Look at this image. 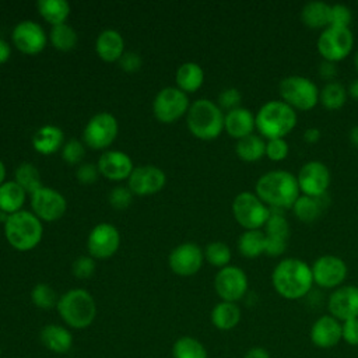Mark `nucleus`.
Masks as SVG:
<instances>
[{
	"label": "nucleus",
	"instance_id": "nucleus-21",
	"mask_svg": "<svg viewBox=\"0 0 358 358\" xmlns=\"http://www.w3.org/2000/svg\"><path fill=\"white\" fill-rule=\"evenodd\" d=\"M96 166L102 176H105L109 180H115V182L129 179L130 173L134 169L131 158L126 152L119 151V150L105 151L99 157Z\"/></svg>",
	"mask_w": 358,
	"mask_h": 358
},
{
	"label": "nucleus",
	"instance_id": "nucleus-51",
	"mask_svg": "<svg viewBox=\"0 0 358 358\" xmlns=\"http://www.w3.org/2000/svg\"><path fill=\"white\" fill-rule=\"evenodd\" d=\"M285 249H287V241L266 236V252H264V255L280 256L285 252Z\"/></svg>",
	"mask_w": 358,
	"mask_h": 358
},
{
	"label": "nucleus",
	"instance_id": "nucleus-38",
	"mask_svg": "<svg viewBox=\"0 0 358 358\" xmlns=\"http://www.w3.org/2000/svg\"><path fill=\"white\" fill-rule=\"evenodd\" d=\"M173 358H208L206 347L194 337L182 336L172 345Z\"/></svg>",
	"mask_w": 358,
	"mask_h": 358
},
{
	"label": "nucleus",
	"instance_id": "nucleus-47",
	"mask_svg": "<svg viewBox=\"0 0 358 358\" xmlns=\"http://www.w3.org/2000/svg\"><path fill=\"white\" fill-rule=\"evenodd\" d=\"M241 101H242V94L235 87L225 88L218 95V106L221 109H225L227 112L232 110L235 108H239Z\"/></svg>",
	"mask_w": 358,
	"mask_h": 358
},
{
	"label": "nucleus",
	"instance_id": "nucleus-49",
	"mask_svg": "<svg viewBox=\"0 0 358 358\" xmlns=\"http://www.w3.org/2000/svg\"><path fill=\"white\" fill-rule=\"evenodd\" d=\"M343 340L350 345H358V317L341 323Z\"/></svg>",
	"mask_w": 358,
	"mask_h": 358
},
{
	"label": "nucleus",
	"instance_id": "nucleus-12",
	"mask_svg": "<svg viewBox=\"0 0 358 358\" xmlns=\"http://www.w3.org/2000/svg\"><path fill=\"white\" fill-rule=\"evenodd\" d=\"M214 289L221 301L236 303L248 292V275L238 266H225L215 274Z\"/></svg>",
	"mask_w": 358,
	"mask_h": 358
},
{
	"label": "nucleus",
	"instance_id": "nucleus-39",
	"mask_svg": "<svg viewBox=\"0 0 358 358\" xmlns=\"http://www.w3.org/2000/svg\"><path fill=\"white\" fill-rule=\"evenodd\" d=\"M263 232L267 238L287 241L289 235V224L281 210H271L268 220L263 227Z\"/></svg>",
	"mask_w": 358,
	"mask_h": 358
},
{
	"label": "nucleus",
	"instance_id": "nucleus-14",
	"mask_svg": "<svg viewBox=\"0 0 358 358\" xmlns=\"http://www.w3.org/2000/svg\"><path fill=\"white\" fill-rule=\"evenodd\" d=\"M313 282L322 288H338L347 278L348 268L345 262L336 255L319 256L310 266Z\"/></svg>",
	"mask_w": 358,
	"mask_h": 358
},
{
	"label": "nucleus",
	"instance_id": "nucleus-25",
	"mask_svg": "<svg viewBox=\"0 0 358 358\" xmlns=\"http://www.w3.org/2000/svg\"><path fill=\"white\" fill-rule=\"evenodd\" d=\"M39 340L45 348L55 354H67L73 347L71 331L60 324H46L39 331Z\"/></svg>",
	"mask_w": 358,
	"mask_h": 358
},
{
	"label": "nucleus",
	"instance_id": "nucleus-35",
	"mask_svg": "<svg viewBox=\"0 0 358 358\" xmlns=\"http://www.w3.org/2000/svg\"><path fill=\"white\" fill-rule=\"evenodd\" d=\"M347 88L338 81L326 83L322 90H319V102L327 110H337L344 106L347 101Z\"/></svg>",
	"mask_w": 358,
	"mask_h": 358
},
{
	"label": "nucleus",
	"instance_id": "nucleus-42",
	"mask_svg": "<svg viewBox=\"0 0 358 358\" xmlns=\"http://www.w3.org/2000/svg\"><path fill=\"white\" fill-rule=\"evenodd\" d=\"M84 154H85L84 143L80 140H76V138L66 141L62 147V158L70 165L80 164Z\"/></svg>",
	"mask_w": 358,
	"mask_h": 358
},
{
	"label": "nucleus",
	"instance_id": "nucleus-40",
	"mask_svg": "<svg viewBox=\"0 0 358 358\" xmlns=\"http://www.w3.org/2000/svg\"><path fill=\"white\" fill-rule=\"evenodd\" d=\"M231 249L225 242L214 241L210 242L204 249V259L214 267L222 268L229 266L231 262Z\"/></svg>",
	"mask_w": 358,
	"mask_h": 358
},
{
	"label": "nucleus",
	"instance_id": "nucleus-26",
	"mask_svg": "<svg viewBox=\"0 0 358 358\" xmlns=\"http://www.w3.org/2000/svg\"><path fill=\"white\" fill-rule=\"evenodd\" d=\"M64 144V133L56 124H43L32 136V145L36 152L50 155L62 150Z\"/></svg>",
	"mask_w": 358,
	"mask_h": 358
},
{
	"label": "nucleus",
	"instance_id": "nucleus-23",
	"mask_svg": "<svg viewBox=\"0 0 358 358\" xmlns=\"http://www.w3.org/2000/svg\"><path fill=\"white\" fill-rule=\"evenodd\" d=\"M256 129L255 115L246 108H235L228 110L224 116V130L236 140L253 134Z\"/></svg>",
	"mask_w": 358,
	"mask_h": 358
},
{
	"label": "nucleus",
	"instance_id": "nucleus-30",
	"mask_svg": "<svg viewBox=\"0 0 358 358\" xmlns=\"http://www.w3.org/2000/svg\"><path fill=\"white\" fill-rule=\"evenodd\" d=\"M324 196L310 197V196L301 194L292 206V211H294L295 217L305 224L315 222L326 208Z\"/></svg>",
	"mask_w": 358,
	"mask_h": 358
},
{
	"label": "nucleus",
	"instance_id": "nucleus-28",
	"mask_svg": "<svg viewBox=\"0 0 358 358\" xmlns=\"http://www.w3.org/2000/svg\"><path fill=\"white\" fill-rule=\"evenodd\" d=\"M241 322V309L235 302H218L211 310V323L215 329L228 331Z\"/></svg>",
	"mask_w": 358,
	"mask_h": 358
},
{
	"label": "nucleus",
	"instance_id": "nucleus-17",
	"mask_svg": "<svg viewBox=\"0 0 358 358\" xmlns=\"http://www.w3.org/2000/svg\"><path fill=\"white\" fill-rule=\"evenodd\" d=\"M11 38L15 48L21 53L29 56L41 53L48 43L46 32L38 22L32 20H24L18 22L11 32Z\"/></svg>",
	"mask_w": 358,
	"mask_h": 358
},
{
	"label": "nucleus",
	"instance_id": "nucleus-41",
	"mask_svg": "<svg viewBox=\"0 0 358 358\" xmlns=\"http://www.w3.org/2000/svg\"><path fill=\"white\" fill-rule=\"evenodd\" d=\"M31 301L36 308L48 310L57 306L59 298L56 295V291L49 284L39 282L31 291Z\"/></svg>",
	"mask_w": 358,
	"mask_h": 358
},
{
	"label": "nucleus",
	"instance_id": "nucleus-31",
	"mask_svg": "<svg viewBox=\"0 0 358 358\" xmlns=\"http://www.w3.org/2000/svg\"><path fill=\"white\" fill-rule=\"evenodd\" d=\"M25 199L27 192L15 180H6L0 186V211L8 215L21 211Z\"/></svg>",
	"mask_w": 358,
	"mask_h": 358
},
{
	"label": "nucleus",
	"instance_id": "nucleus-34",
	"mask_svg": "<svg viewBox=\"0 0 358 358\" xmlns=\"http://www.w3.org/2000/svg\"><path fill=\"white\" fill-rule=\"evenodd\" d=\"M36 8L41 17L52 27L64 24L70 15V4L66 0H39Z\"/></svg>",
	"mask_w": 358,
	"mask_h": 358
},
{
	"label": "nucleus",
	"instance_id": "nucleus-32",
	"mask_svg": "<svg viewBox=\"0 0 358 358\" xmlns=\"http://www.w3.org/2000/svg\"><path fill=\"white\" fill-rule=\"evenodd\" d=\"M238 250L243 257L256 259L266 252V235L262 229L243 231L238 239Z\"/></svg>",
	"mask_w": 358,
	"mask_h": 358
},
{
	"label": "nucleus",
	"instance_id": "nucleus-10",
	"mask_svg": "<svg viewBox=\"0 0 358 358\" xmlns=\"http://www.w3.org/2000/svg\"><path fill=\"white\" fill-rule=\"evenodd\" d=\"M189 96L178 87H165L152 101V112L161 123H173L187 113Z\"/></svg>",
	"mask_w": 358,
	"mask_h": 358
},
{
	"label": "nucleus",
	"instance_id": "nucleus-37",
	"mask_svg": "<svg viewBox=\"0 0 358 358\" xmlns=\"http://www.w3.org/2000/svg\"><path fill=\"white\" fill-rule=\"evenodd\" d=\"M49 39L55 49L60 52H70L77 46L78 35L73 27L64 22V24L52 27Z\"/></svg>",
	"mask_w": 358,
	"mask_h": 358
},
{
	"label": "nucleus",
	"instance_id": "nucleus-27",
	"mask_svg": "<svg viewBox=\"0 0 358 358\" xmlns=\"http://www.w3.org/2000/svg\"><path fill=\"white\" fill-rule=\"evenodd\" d=\"M301 21L310 29H324L330 25V4L309 1L301 10Z\"/></svg>",
	"mask_w": 358,
	"mask_h": 358
},
{
	"label": "nucleus",
	"instance_id": "nucleus-50",
	"mask_svg": "<svg viewBox=\"0 0 358 358\" xmlns=\"http://www.w3.org/2000/svg\"><path fill=\"white\" fill-rule=\"evenodd\" d=\"M141 57L138 53L136 52H124L123 56L119 60V64L122 67V70L127 71V73H136L141 69Z\"/></svg>",
	"mask_w": 358,
	"mask_h": 358
},
{
	"label": "nucleus",
	"instance_id": "nucleus-44",
	"mask_svg": "<svg viewBox=\"0 0 358 358\" xmlns=\"http://www.w3.org/2000/svg\"><path fill=\"white\" fill-rule=\"evenodd\" d=\"M289 147L285 138H270L266 141V157L270 161L280 162L288 157Z\"/></svg>",
	"mask_w": 358,
	"mask_h": 358
},
{
	"label": "nucleus",
	"instance_id": "nucleus-2",
	"mask_svg": "<svg viewBox=\"0 0 358 358\" xmlns=\"http://www.w3.org/2000/svg\"><path fill=\"white\" fill-rule=\"evenodd\" d=\"M271 284L280 296L291 301L301 299L312 289V268L301 259H282L271 273Z\"/></svg>",
	"mask_w": 358,
	"mask_h": 358
},
{
	"label": "nucleus",
	"instance_id": "nucleus-15",
	"mask_svg": "<svg viewBox=\"0 0 358 358\" xmlns=\"http://www.w3.org/2000/svg\"><path fill=\"white\" fill-rule=\"evenodd\" d=\"M330 171L320 161H309L303 164L296 175L301 194L310 197H322L330 186Z\"/></svg>",
	"mask_w": 358,
	"mask_h": 358
},
{
	"label": "nucleus",
	"instance_id": "nucleus-60",
	"mask_svg": "<svg viewBox=\"0 0 358 358\" xmlns=\"http://www.w3.org/2000/svg\"><path fill=\"white\" fill-rule=\"evenodd\" d=\"M0 354H1V347H0Z\"/></svg>",
	"mask_w": 358,
	"mask_h": 358
},
{
	"label": "nucleus",
	"instance_id": "nucleus-18",
	"mask_svg": "<svg viewBox=\"0 0 358 358\" xmlns=\"http://www.w3.org/2000/svg\"><path fill=\"white\" fill-rule=\"evenodd\" d=\"M204 262V252L194 242H185L178 245L168 257L169 268L182 277H189L201 268Z\"/></svg>",
	"mask_w": 358,
	"mask_h": 358
},
{
	"label": "nucleus",
	"instance_id": "nucleus-3",
	"mask_svg": "<svg viewBox=\"0 0 358 358\" xmlns=\"http://www.w3.org/2000/svg\"><path fill=\"white\" fill-rule=\"evenodd\" d=\"M296 112L282 101H268L255 115L259 134L267 140L285 138L296 126Z\"/></svg>",
	"mask_w": 358,
	"mask_h": 358
},
{
	"label": "nucleus",
	"instance_id": "nucleus-54",
	"mask_svg": "<svg viewBox=\"0 0 358 358\" xmlns=\"http://www.w3.org/2000/svg\"><path fill=\"white\" fill-rule=\"evenodd\" d=\"M243 358H270V354L263 347H253L245 352Z\"/></svg>",
	"mask_w": 358,
	"mask_h": 358
},
{
	"label": "nucleus",
	"instance_id": "nucleus-52",
	"mask_svg": "<svg viewBox=\"0 0 358 358\" xmlns=\"http://www.w3.org/2000/svg\"><path fill=\"white\" fill-rule=\"evenodd\" d=\"M319 76H320L323 80H326L327 83H329V81H334V77L337 76V66H336V63L323 60V62L319 64Z\"/></svg>",
	"mask_w": 358,
	"mask_h": 358
},
{
	"label": "nucleus",
	"instance_id": "nucleus-5",
	"mask_svg": "<svg viewBox=\"0 0 358 358\" xmlns=\"http://www.w3.org/2000/svg\"><path fill=\"white\" fill-rule=\"evenodd\" d=\"M43 235L42 221L27 210L10 214L4 224V236L8 245L18 252H28L35 249Z\"/></svg>",
	"mask_w": 358,
	"mask_h": 358
},
{
	"label": "nucleus",
	"instance_id": "nucleus-29",
	"mask_svg": "<svg viewBox=\"0 0 358 358\" xmlns=\"http://www.w3.org/2000/svg\"><path fill=\"white\" fill-rule=\"evenodd\" d=\"M176 87L183 92H194L204 83V71L200 64L194 62H186L176 70Z\"/></svg>",
	"mask_w": 358,
	"mask_h": 358
},
{
	"label": "nucleus",
	"instance_id": "nucleus-1",
	"mask_svg": "<svg viewBox=\"0 0 358 358\" xmlns=\"http://www.w3.org/2000/svg\"><path fill=\"white\" fill-rule=\"evenodd\" d=\"M255 193L270 210L292 208L296 199L301 196L296 175L275 169L263 173L255 186Z\"/></svg>",
	"mask_w": 358,
	"mask_h": 358
},
{
	"label": "nucleus",
	"instance_id": "nucleus-8",
	"mask_svg": "<svg viewBox=\"0 0 358 358\" xmlns=\"http://www.w3.org/2000/svg\"><path fill=\"white\" fill-rule=\"evenodd\" d=\"M270 211V207L252 192H241L232 201L234 218L245 231L262 229L268 220Z\"/></svg>",
	"mask_w": 358,
	"mask_h": 358
},
{
	"label": "nucleus",
	"instance_id": "nucleus-59",
	"mask_svg": "<svg viewBox=\"0 0 358 358\" xmlns=\"http://www.w3.org/2000/svg\"><path fill=\"white\" fill-rule=\"evenodd\" d=\"M354 66H355V70L358 71V52H357L355 56H354Z\"/></svg>",
	"mask_w": 358,
	"mask_h": 358
},
{
	"label": "nucleus",
	"instance_id": "nucleus-4",
	"mask_svg": "<svg viewBox=\"0 0 358 358\" xmlns=\"http://www.w3.org/2000/svg\"><path fill=\"white\" fill-rule=\"evenodd\" d=\"M56 309L63 322L76 330L90 327L96 316L95 299L84 288H73L64 292L59 298Z\"/></svg>",
	"mask_w": 358,
	"mask_h": 358
},
{
	"label": "nucleus",
	"instance_id": "nucleus-9",
	"mask_svg": "<svg viewBox=\"0 0 358 358\" xmlns=\"http://www.w3.org/2000/svg\"><path fill=\"white\" fill-rule=\"evenodd\" d=\"M316 46L323 60L338 63L352 50L354 36L350 28L327 27L320 32Z\"/></svg>",
	"mask_w": 358,
	"mask_h": 358
},
{
	"label": "nucleus",
	"instance_id": "nucleus-19",
	"mask_svg": "<svg viewBox=\"0 0 358 358\" xmlns=\"http://www.w3.org/2000/svg\"><path fill=\"white\" fill-rule=\"evenodd\" d=\"M129 189L136 196H150L161 192L166 183L165 172L155 165H141L129 176Z\"/></svg>",
	"mask_w": 358,
	"mask_h": 358
},
{
	"label": "nucleus",
	"instance_id": "nucleus-55",
	"mask_svg": "<svg viewBox=\"0 0 358 358\" xmlns=\"http://www.w3.org/2000/svg\"><path fill=\"white\" fill-rule=\"evenodd\" d=\"M10 56H11L10 45L4 39L0 38V66L4 64L10 59Z\"/></svg>",
	"mask_w": 358,
	"mask_h": 358
},
{
	"label": "nucleus",
	"instance_id": "nucleus-6",
	"mask_svg": "<svg viewBox=\"0 0 358 358\" xmlns=\"http://www.w3.org/2000/svg\"><path fill=\"white\" fill-rule=\"evenodd\" d=\"M224 116L218 103L200 98L190 105L186 113L187 129L200 140H214L224 130Z\"/></svg>",
	"mask_w": 358,
	"mask_h": 358
},
{
	"label": "nucleus",
	"instance_id": "nucleus-57",
	"mask_svg": "<svg viewBox=\"0 0 358 358\" xmlns=\"http://www.w3.org/2000/svg\"><path fill=\"white\" fill-rule=\"evenodd\" d=\"M348 138H350V143H351L355 148H358V126H354V127L350 130Z\"/></svg>",
	"mask_w": 358,
	"mask_h": 358
},
{
	"label": "nucleus",
	"instance_id": "nucleus-13",
	"mask_svg": "<svg viewBox=\"0 0 358 358\" xmlns=\"http://www.w3.org/2000/svg\"><path fill=\"white\" fill-rule=\"evenodd\" d=\"M31 208L41 221L52 222L60 220L64 215L67 210V201L64 196L56 189L42 186L31 194Z\"/></svg>",
	"mask_w": 358,
	"mask_h": 358
},
{
	"label": "nucleus",
	"instance_id": "nucleus-24",
	"mask_svg": "<svg viewBox=\"0 0 358 358\" xmlns=\"http://www.w3.org/2000/svg\"><path fill=\"white\" fill-rule=\"evenodd\" d=\"M96 55L108 63L119 62L124 53V41L119 31L108 28L103 29L95 41Z\"/></svg>",
	"mask_w": 358,
	"mask_h": 358
},
{
	"label": "nucleus",
	"instance_id": "nucleus-53",
	"mask_svg": "<svg viewBox=\"0 0 358 358\" xmlns=\"http://www.w3.org/2000/svg\"><path fill=\"white\" fill-rule=\"evenodd\" d=\"M320 136H322V133L317 127H308L302 134L305 143H308V144H316L320 140Z\"/></svg>",
	"mask_w": 358,
	"mask_h": 358
},
{
	"label": "nucleus",
	"instance_id": "nucleus-20",
	"mask_svg": "<svg viewBox=\"0 0 358 358\" xmlns=\"http://www.w3.org/2000/svg\"><path fill=\"white\" fill-rule=\"evenodd\" d=\"M329 312L341 323L358 317V287L340 285L336 288L327 301Z\"/></svg>",
	"mask_w": 358,
	"mask_h": 358
},
{
	"label": "nucleus",
	"instance_id": "nucleus-48",
	"mask_svg": "<svg viewBox=\"0 0 358 358\" xmlns=\"http://www.w3.org/2000/svg\"><path fill=\"white\" fill-rule=\"evenodd\" d=\"M99 176H101V173H99L98 166L91 162H84V164L78 165V168L76 171V178L81 185H92L98 180Z\"/></svg>",
	"mask_w": 358,
	"mask_h": 358
},
{
	"label": "nucleus",
	"instance_id": "nucleus-58",
	"mask_svg": "<svg viewBox=\"0 0 358 358\" xmlns=\"http://www.w3.org/2000/svg\"><path fill=\"white\" fill-rule=\"evenodd\" d=\"M6 182V165L4 162L0 159V186Z\"/></svg>",
	"mask_w": 358,
	"mask_h": 358
},
{
	"label": "nucleus",
	"instance_id": "nucleus-45",
	"mask_svg": "<svg viewBox=\"0 0 358 358\" xmlns=\"http://www.w3.org/2000/svg\"><path fill=\"white\" fill-rule=\"evenodd\" d=\"M133 196L129 186H116L109 193V204L115 210H126L131 204Z\"/></svg>",
	"mask_w": 358,
	"mask_h": 358
},
{
	"label": "nucleus",
	"instance_id": "nucleus-11",
	"mask_svg": "<svg viewBox=\"0 0 358 358\" xmlns=\"http://www.w3.org/2000/svg\"><path fill=\"white\" fill-rule=\"evenodd\" d=\"M117 131L116 117L109 112H99L87 122L83 130V140L90 148L105 150L116 140Z\"/></svg>",
	"mask_w": 358,
	"mask_h": 358
},
{
	"label": "nucleus",
	"instance_id": "nucleus-16",
	"mask_svg": "<svg viewBox=\"0 0 358 358\" xmlns=\"http://www.w3.org/2000/svg\"><path fill=\"white\" fill-rule=\"evenodd\" d=\"M120 246L119 229L109 222H99L95 225L87 239L88 253L94 259L105 260L112 257Z\"/></svg>",
	"mask_w": 358,
	"mask_h": 358
},
{
	"label": "nucleus",
	"instance_id": "nucleus-33",
	"mask_svg": "<svg viewBox=\"0 0 358 358\" xmlns=\"http://www.w3.org/2000/svg\"><path fill=\"white\" fill-rule=\"evenodd\" d=\"M235 152L245 162H256L266 155V141L262 136L249 134L236 141Z\"/></svg>",
	"mask_w": 358,
	"mask_h": 358
},
{
	"label": "nucleus",
	"instance_id": "nucleus-22",
	"mask_svg": "<svg viewBox=\"0 0 358 358\" xmlns=\"http://www.w3.org/2000/svg\"><path fill=\"white\" fill-rule=\"evenodd\" d=\"M309 337L312 344L319 348L336 347L343 340L341 322L331 315H323L312 324Z\"/></svg>",
	"mask_w": 358,
	"mask_h": 358
},
{
	"label": "nucleus",
	"instance_id": "nucleus-43",
	"mask_svg": "<svg viewBox=\"0 0 358 358\" xmlns=\"http://www.w3.org/2000/svg\"><path fill=\"white\" fill-rule=\"evenodd\" d=\"M352 21L351 10L344 4H330V25L337 28H350Z\"/></svg>",
	"mask_w": 358,
	"mask_h": 358
},
{
	"label": "nucleus",
	"instance_id": "nucleus-7",
	"mask_svg": "<svg viewBox=\"0 0 358 358\" xmlns=\"http://www.w3.org/2000/svg\"><path fill=\"white\" fill-rule=\"evenodd\" d=\"M281 101L294 110H310L319 103V90L316 84L303 76H288L278 84Z\"/></svg>",
	"mask_w": 358,
	"mask_h": 358
},
{
	"label": "nucleus",
	"instance_id": "nucleus-46",
	"mask_svg": "<svg viewBox=\"0 0 358 358\" xmlns=\"http://www.w3.org/2000/svg\"><path fill=\"white\" fill-rule=\"evenodd\" d=\"M71 273L80 280H87L95 273V259L91 256H78L71 264Z\"/></svg>",
	"mask_w": 358,
	"mask_h": 358
},
{
	"label": "nucleus",
	"instance_id": "nucleus-56",
	"mask_svg": "<svg viewBox=\"0 0 358 358\" xmlns=\"http://www.w3.org/2000/svg\"><path fill=\"white\" fill-rule=\"evenodd\" d=\"M347 92H348V95H350L352 99L358 101V78H355L354 81H351V84H350V87H348V90H347Z\"/></svg>",
	"mask_w": 358,
	"mask_h": 358
},
{
	"label": "nucleus",
	"instance_id": "nucleus-36",
	"mask_svg": "<svg viewBox=\"0 0 358 358\" xmlns=\"http://www.w3.org/2000/svg\"><path fill=\"white\" fill-rule=\"evenodd\" d=\"M14 180L27 192V194H32L43 186L39 169L31 162H22L15 168Z\"/></svg>",
	"mask_w": 358,
	"mask_h": 358
}]
</instances>
